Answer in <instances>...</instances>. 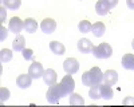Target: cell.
<instances>
[{"mask_svg": "<svg viewBox=\"0 0 134 107\" xmlns=\"http://www.w3.org/2000/svg\"><path fill=\"white\" fill-rule=\"evenodd\" d=\"M93 54L97 59H107L113 55V48L109 43H100L93 48Z\"/></svg>", "mask_w": 134, "mask_h": 107, "instance_id": "cell-1", "label": "cell"}, {"mask_svg": "<svg viewBox=\"0 0 134 107\" xmlns=\"http://www.w3.org/2000/svg\"><path fill=\"white\" fill-rule=\"evenodd\" d=\"M75 88V82L72 79V76L70 74H67L66 76H63L62 82H60V91H62V98L67 95H71L72 91Z\"/></svg>", "mask_w": 134, "mask_h": 107, "instance_id": "cell-2", "label": "cell"}, {"mask_svg": "<svg viewBox=\"0 0 134 107\" xmlns=\"http://www.w3.org/2000/svg\"><path fill=\"white\" fill-rule=\"evenodd\" d=\"M46 98L50 103L55 104L58 103L59 99L62 98V91H60V83H55L52 86H50L48 91L46 92Z\"/></svg>", "mask_w": 134, "mask_h": 107, "instance_id": "cell-3", "label": "cell"}, {"mask_svg": "<svg viewBox=\"0 0 134 107\" xmlns=\"http://www.w3.org/2000/svg\"><path fill=\"white\" fill-rule=\"evenodd\" d=\"M63 70L67 72V74H75L78 72V70H79V62H78L75 58H69V59H66L63 62Z\"/></svg>", "mask_w": 134, "mask_h": 107, "instance_id": "cell-4", "label": "cell"}, {"mask_svg": "<svg viewBox=\"0 0 134 107\" xmlns=\"http://www.w3.org/2000/svg\"><path fill=\"white\" fill-rule=\"evenodd\" d=\"M28 74L34 79H39V78H43V74H44V70H43V66L39 63V62H34L30 68H28Z\"/></svg>", "mask_w": 134, "mask_h": 107, "instance_id": "cell-5", "label": "cell"}, {"mask_svg": "<svg viewBox=\"0 0 134 107\" xmlns=\"http://www.w3.org/2000/svg\"><path fill=\"white\" fill-rule=\"evenodd\" d=\"M40 28H42V31L44 32V34L50 35V34H52V32H55V29H57V21H55L54 19L47 17L40 23Z\"/></svg>", "mask_w": 134, "mask_h": 107, "instance_id": "cell-6", "label": "cell"}, {"mask_svg": "<svg viewBox=\"0 0 134 107\" xmlns=\"http://www.w3.org/2000/svg\"><path fill=\"white\" fill-rule=\"evenodd\" d=\"M8 28H9V31L12 32V34L19 35L21 32V29L24 28V21L21 20L20 17H12L11 21H9V27Z\"/></svg>", "mask_w": 134, "mask_h": 107, "instance_id": "cell-7", "label": "cell"}, {"mask_svg": "<svg viewBox=\"0 0 134 107\" xmlns=\"http://www.w3.org/2000/svg\"><path fill=\"white\" fill-rule=\"evenodd\" d=\"M32 76L30 74H21V75H19L18 76V79H16V83H18V86L20 88H28L30 86H31V83H32Z\"/></svg>", "mask_w": 134, "mask_h": 107, "instance_id": "cell-8", "label": "cell"}, {"mask_svg": "<svg viewBox=\"0 0 134 107\" xmlns=\"http://www.w3.org/2000/svg\"><path fill=\"white\" fill-rule=\"evenodd\" d=\"M43 80L46 84L48 86H52L57 83V72H55L52 68H47L44 70V74H43Z\"/></svg>", "mask_w": 134, "mask_h": 107, "instance_id": "cell-9", "label": "cell"}, {"mask_svg": "<svg viewBox=\"0 0 134 107\" xmlns=\"http://www.w3.org/2000/svg\"><path fill=\"white\" fill-rule=\"evenodd\" d=\"M94 44L88 40V39H81L78 41V50H79L82 54H88V52H93Z\"/></svg>", "mask_w": 134, "mask_h": 107, "instance_id": "cell-10", "label": "cell"}, {"mask_svg": "<svg viewBox=\"0 0 134 107\" xmlns=\"http://www.w3.org/2000/svg\"><path fill=\"white\" fill-rule=\"evenodd\" d=\"M88 72H90L93 86L94 84H100V82H102V79H103V74H102V71H100V68L99 67H93Z\"/></svg>", "mask_w": 134, "mask_h": 107, "instance_id": "cell-11", "label": "cell"}, {"mask_svg": "<svg viewBox=\"0 0 134 107\" xmlns=\"http://www.w3.org/2000/svg\"><path fill=\"white\" fill-rule=\"evenodd\" d=\"M103 80L106 84H110L113 86L118 82V74L115 70H107L105 74H103Z\"/></svg>", "mask_w": 134, "mask_h": 107, "instance_id": "cell-12", "label": "cell"}, {"mask_svg": "<svg viewBox=\"0 0 134 107\" xmlns=\"http://www.w3.org/2000/svg\"><path fill=\"white\" fill-rule=\"evenodd\" d=\"M110 7L107 5V3L105 2V0H98L97 4H95V11H97V14L100 15V16H105L110 12Z\"/></svg>", "mask_w": 134, "mask_h": 107, "instance_id": "cell-13", "label": "cell"}, {"mask_svg": "<svg viewBox=\"0 0 134 107\" xmlns=\"http://www.w3.org/2000/svg\"><path fill=\"white\" fill-rule=\"evenodd\" d=\"M26 48V39L21 35H16L15 40L12 41V50L16 52H20Z\"/></svg>", "mask_w": 134, "mask_h": 107, "instance_id": "cell-14", "label": "cell"}, {"mask_svg": "<svg viewBox=\"0 0 134 107\" xmlns=\"http://www.w3.org/2000/svg\"><path fill=\"white\" fill-rule=\"evenodd\" d=\"M122 67L125 70H134V54H125L122 58Z\"/></svg>", "mask_w": 134, "mask_h": 107, "instance_id": "cell-15", "label": "cell"}, {"mask_svg": "<svg viewBox=\"0 0 134 107\" xmlns=\"http://www.w3.org/2000/svg\"><path fill=\"white\" fill-rule=\"evenodd\" d=\"M100 96H102L103 99H111L114 96V91L111 88L110 84H100Z\"/></svg>", "mask_w": 134, "mask_h": 107, "instance_id": "cell-16", "label": "cell"}, {"mask_svg": "<svg viewBox=\"0 0 134 107\" xmlns=\"http://www.w3.org/2000/svg\"><path fill=\"white\" fill-rule=\"evenodd\" d=\"M24 29L28 32V34H34V32H36L38 29V23L35 21V19L32 17H28L24 20Z\"/></svg>", "mask_w": 134, "mask_h": 107, "instance_id": "cell-17", "label": "cell"}, {"mask_svg": "<svg viewBox=\"0 0 134 107\" xmlns=\"http://www.w3.org/2000/svg\"><path fill=\"white\" fill-rule=\"evenodd\" d=\"M50 50L55 54V55H63L66 52V47L59 41H51L50 43Z\"/></svg>", "mask_w": 134, "mask_h": 107, "instance_id": "cell-18", "label": "cell"}, {"mask_svg": "<svg viewBox=\"0 0 134 107\" xmlns=\"http://www.w3.org/2000/svg\"><path fill=\"white\" fill-rule=\"evenodd\" d=\"M91 31H93V35L97 36V38H100L103 34H105V31H106V27L103 23H95L91 26Z\"/></svg>", "mask_w": 134, "mask_h": 107, "instance_id": "cell-19", "label": "cell"}, {"mask_svg": "<svg viewBox=\"0 0 134 107\" xmlns=\"http://www.w3.org/2000/svg\"><path fill=\"white\" fill-rule=\"evenodd\" d=\"M88 95H90V98L91 99H99V98H102L100 96V84H94L90 87V91H88Z\"/></svg>", "mask_w": 134, "mask_h": 107, "instance_id": "cell-20", "label": "cell"}, {"mask_svg": "<svg viewBox=\"0 0 134 107\" xmlns=\"http://www.w3.org/2000/svg\"><path fill=\"white\" fill-rule=\"evenodd\" d=\"M69 103L71 106H82V104H85V100H83V98L79 94H71Z\"/></svg>", "mask_w": 134, "mask_h": 107, "instance_id": "cell-21", "label": "cell"}, {"mask_svg": "<svg viewBox=\"0 0 134 107\" xmlns=\"http://www.w3.org/2000/svg\"><path fill=\"white\" fill-rule=\"evenodd\" d=\"M3 5L8 9H18L21 5V0H3Z\"/></svg>", "mask_w": 134, "mask_h": 107, "instance_id": "cell-22", "label": "cell"}, {"mask_svg": "<svg viewBox=\"0 0 134 107\" xmlns=\"http://www.w3.org/2000/svg\"><path fill=\"white\" fill-rule=\"evenodd\" d=\"M78 28L82 34H88V32L91 31V23L88 20H82L79 24H78Z\"/></svg>", "mask_w": 134, "mask_h": 107, "instance_id": "cell-23", "label": "cell"}, {"mask_svg": "<svg viewBox=\"0 0 134 107\" xmlns=\"http://www.w3.org/2000/svg\"><path fill=\"white\" fill-rule=\"evenodd\" d=\"M0 59H2L3 63H7L12 59V51L8 50V48H3L0 51Z\"/></svg>", "mask_w": 134, "mask_h": 107, "instance_id": "cell-24", "label": "cell"}, {"mask_svg": "<svg viewBox=\"0 0 134 107\" xmlns=\"http://www.w3.org/2000/svg\"><path fill=\"white\" fill-rule=\"evenodd\" d=\"M21 52H23V58L26 60H32L34 59V51L31 48H24Z\"/></svg>", "mask_w": 134, "mask_h": 107, "instance_id": "cell-25", "label": "cell"}, {"mask_svg": "<svg viewBox=\"0 0 134 107\" xmlns=\"http://www.w3.org/2000/svg\"><path fill=\"white\" fill-rule=\"evenodd\" d=\"M0 94H2V96H0V100H2V102H4V100H7L9 98V90L5 88V87L0 88Z\"/></svg>", "mask_w": 134, "mask_h": 107, "instance_id": "cell-26", "label": "cell"}, {"mask_svg": "<svg viewBox=\"0 0 134 107\" xmlns=\"http://www.w3.org/2000/svg\"><path fill=\"white\" fill-rule=\"evenodd\" d=\"M0 32H2V34H0V40H5L7 39V35H8V29L4 27V26H2L0 27Z\"/></svg>", "mask_w": 134, "mask_h": 107, "instance_id": "cell-27", "label": "cell"}, {"mask_svg": "<svg viewBox=\"0 0 134 107\" xmlns=\"http://www.w3.org/2000/svg\"><path fill=\"white\" fill-rule=\"evenodd\" d=\"M105 2L107 3V5H109L110 8H114V7L118 4V0H105Z\"/></svg>", "mask_w": 134, "mask_h": 107, "instance_id": "cell-28", "label": "cell"}, {"mask_svg": "<svg viewBox=\"0 0 134 107\" xmlns=\"http://www.w3.org/2000/svg\"><path fill=\"white\" fill-rule=\"evenodd\" d=\"M126 4L130 9H134V0H126Z\"/></svg>", "mask_w": 134, "mask_h": 107, "instance_id": "cell-29", "label": "cell"}, {"mask_svg": "<svg viewBox=\"0 0 134 107\" xmlns=\"http://www.w3.org/2000/svg\"><path fill=\"white\" fill-rule=\"evenodd\" d=\"M4 17H5V8H4V5L2 7V21L4 20Z\"/></svg>", "mask_w": 134, "mask_h": 107, "instance_id": "cell-30", "label": "cell"}, {"mask_svg": "<svg viewBox=\"0 0 134 107\" xmlns=\"http://www.w3.org/2000/svg\"><path fill=\"white\" fill-rule=\"evenodd\" d=\"M126 103H133V104H134V99H131V98H127L126 100H124V104H126Z\"/></svg>", "mask_w": 134, "mask_h": 107, "instance_id": "cell-31", "label": "cell"}, {"mask_svg": "<svg viewBox=\"0 0 134 107\" xmlns=\"http://www.w3.org/2000/svg\"><path fill=\"white\" fill-rule=\"evenodd\" d=\"M131 47H133V48H134V40H133V41H131Z\"/></svg>", "mask_w": 134, "mask_h": 107, "instance_id": "cell-32", "label": "cell"}]
</instances>
